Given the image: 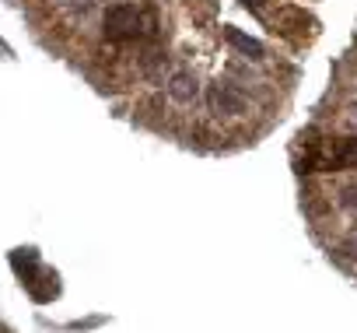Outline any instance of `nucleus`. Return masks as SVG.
I'll return each instance as SVG.
<instances>
[{
	"mask_svg": "<svg viewBox=\"0 0 357 333\" xmlns=\"http://www.w3.org/2000/svg\"><path fill=\"white\" fill-rule=\"evenodd\" d=\"M144 32H154V22L137 4H116L105 11V39L126 43V39H137Z\"/></svg>",
	"mask_w": 357,
	"mask_h": 333,
	"instance_id": "1",
	"label": "nucleus"
},
{
	"mask_svg": "<svg viewBox=\"0 0 357 333\" xmlns=\"http://www.w3.org/2000/svg\"><path fill=\"white\" fill-rule=\"evenodd\" d=\"M305 25L315 29V18L305 15L301 8H280L277 18H273V29H280L284 36H305Z\"/></svg>",
	"mask_w": 357,
	"mask_h": 333,
	"instance_id": "2",
	"label": "nucleus"
},
{
	"mask_svg": "<svg viewBox=\"0 0 357 333\" xmlns=\"http://www.w3.org/2000/svg\"><path fill=\"white\" fill-rule=\"evenodd\" d=\"M211 105L218 112H228V116H242L245 112V98L238 91H231L228 84H214L211 88Z\"/></svg>",
	"mask_w": 357,
	"mask_h": 333,
	"instance_id": "3",
	"label": "nucleus"
},
{
	"mask_svg": "<svg viewBox=\"0 0 357 333\" xmlns=\"http://www.w3.org/2000/svg\"><path fill=\"white\" fill-rule=\"evenodd\" d=\"M197 77L190 74V71H178L175 77H172V84H168V95L175 98V102H183V105H190L193 98H197Z\"/></svg>",
	"mask_w": 357,
	"mask_h": 333,
	"instance_id": "4",
	"label": "nucleus"
},
{
	"mask_svg": "<svg viewBox=\"0 0 357 333\" xmlns=\"http://www.w3.org/2000/svg\"><path fill=\"white\" fill-rule=\"evenodd\" d=\"M225 39H228V43H231L238 53H245L249 60H263V53H266L259 39H252V36H242L238 29H225Z\"/></svg>",
	"mask_w": 357,
	"mask_h": 333,
	"instance_id": "5",
	"label": "nucleus"
},
{
	"mask_svg": "<svg viewBox=\"0 0 357 333\" xmlns=\"http://www.w3.org/2000/svg\"><path fill=\"white\" fill-rule=\"evenodd\" d=\"M329 165H340V169H357V137H347L333 147Z\"/></svg>",
	"mask_w": 357,
	"mask_h": 333,
	"instance_id": "6",
	"label": "nucleus"
},
{
	"mask_svg": "<svg viewBox=\"0 0 357 333\" xmlns=\"http://www.w3.org/2000/svg\"><path fill=\"white\" fill-rule=\"evenodd\" d=\"M11 263H15V270L29 281V277H32V270L39 267V256H36V249H18V253L11 256Z\"/></svg>",
	"mask_w": 357,
	"mask_h": 333,
	"instance_id": "7",
	"label": "nucleus"
},
{
	"mask_svg": "<svg viewBox=\"0 0 357 333\" xmlns=\"http://www.w3.org/2000/svg\"><path fill=\"white\" fill-rule=\"evenodd\" d=\"M340 207H357V186H350V190L340 193Z\"/></svg>",
	"mask_w": 357,
	"mask_h": 333,
	"instance_id": "8",
	"label": "nucleus"
},
{
	"mask_svg": "<svg viewBox=\"0 0 357 333\" xmlns=\"http://www.w3.org/2000/svg\"><path fill=\"white\" fill-rule=\"evenodd\" d=\"M343 249H347V253H350V256H357V239H350V242H347V246H343Z\"/></svg>",
	"mask_w": 357,
	"mask_h": 333,
	"instance_id": "9",
	"label": "nucleus"
},
{
	"mask_svg": "<svg viewBox=\"0 0 357 333\" xmlns=\"http://www.w3.org/2000/svg\"><path fill=\"white\" fill-rule=\"evenodd\" d=\"M245 4H249V8H256V11H259V8H263V4H266V0H245Z\"/></svg>",
	"mask_w": 357,
	"mask_h": 333,
	"instance_id": "10",
	"label": "nucleus"
}]
</instances>
